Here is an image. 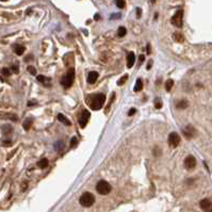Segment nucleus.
I'll return each instance as SVG.
<instances>
[{
    "label": "nucleus",
    "instance_id": "obj_3",
    "mask_svg": "<svg viewBox=\"0 0 212 212\" xmlns=\"http://www.w3.org/2000/svg\"><path fill=\"white\" fill-rule=\"evenodd\" d=\"M74 79H75V70L74 68H70L62 79V85L65 88H70L74 83Z\"/></svg>",
    "mask_w": 212,
    "mask_h": 212
},
{
    "label": "nucleus",
    "instance_id": "obj_5",
    "mask_svg": "<svg viewBox=\"0 0 212 212\" xmlns=\"http://www.w3.org/2000/svg\"><path fill=\"white\" fill-rule=\"evenodd\" d=\"M171 21H172L173 26H175V27H177V28H181V27H182V23H183V11H182V10L177 11V12L174 14V16L172 17Z\"/></svg>",
    "mask_w": 212,
    "mask_h": 212
},
{
    "label": "nucleus",
    "instance_id": "obj_13",
    "mask_svg": "<svg viewBox=\"0 0 212 212\" xmlns=\"http://www.w3.org/2000/svg\"><path fill=\"white\" fill-rule=\"evenodd\" d=\"M13 50H14V52L16 53L17 56H21L25 52V47H23V45L15 44L14 46H13Z\"/></svg>",
    "mask_w": 212,
    "mask_h": 212
},
{
    "label": "nucleus",
    "instance_id": "obj_33",
    "mask_svg": "<svg viewBox=\"0 0 212 212\" xmlns=\"http://www.w3.org/2000/svg\"><path fill=\"white\" fill-rule=\"evenodd\" d=\"M144 60H145L144 56H141V57H140V63H142V62L144 61Z\"/></svg>",
    "mask_w": 212,
    "mask_h": 212
},
{
    "label": "nucleus",
    "instance_id": "obj_31",
    "mask_svg": "<svg viewBox=\"0 0 212 212\" xmlns=\"http://www.w3.org/2000/svg\"><path fill=\"white\" fill-rule=\"evenodd\" d=\"M137 17H138V18H140V17H141V9H139V8L137 9Z\"/></svg>",
    "mask_w": 212,
    "mask_h": 212
},
{
    "label": "nucleus",
    "instance_id": "obj_14",
    "mask_svg": "<svg viewBox=\"0 0 212 212\" xmlns=\"http://www.w3.org/2000/svg\"><path fill=\"white\" fill-rule=\"evenodd\" d=\"M58 120H60V122L62 123V124H64V125H66V126H70L71 125V123H70V120H68L67 117H65V116L63 115V114H58Z\"/></svg>",
    "mask_w": 212,
    "mask_h": 212
},
{
    "label": "nucleus",
    "instance_id": "obj_11",
    "mask_svg": "<svg viewBox=\"0 0 212 212\" xmlns=\"http://www.w3.org/2000/svg\"><path fill=\"white\" fill-rule=\"evenodd\" d=\"M135 62V56L132 51H130V52L128 53V56H127V66H128V68L132 67Z\"/></svg>",
    "mask_w": 212,
    "mask_h": 212
},
{
    "label": "nucleus",
    "instance_id": "obj_16",
    "mask_svg": "<svg viewBox=\"0 0 212 212\" xmlns=\"http://www.w3.org/2000/svg\"><path fill=\"white\" fill-rule=\"evenodd\" d=\"M48 159H46V158H44V159L40 160V161L38 162V166L41 168H46L47 166H48Z\"/></svg>",
    "mask_w": 212,
    "mask_h": 212
},
{
    "label": "nucleus",
    "instance_id": "obj_22",
    "mask_svg": "<svg viewBox=\"0 0 212 212\" xmlns=\"http://www.w3.org/2000/svg\"><path fill=\"white\" fill-rule=\"evenodd\" d=\"M173 85H174V81H173L172 79L167 80V81H166V83H165V88H166V91H167V92H171V90H172Z\"/></svg>",
    "mask_w": 212,
    "mask_h": 212
},
{
    "label": "nucleus",
    "instance_id": "obj_29",
    "mask_svg": "<svg viewBox=\"0 0 212 212\" xmlns=\"http://www.w3.org/2000/svg\"><path fill=\"white\" fill-rule=\"evenodd\" d=\"M12 70L14 71V74H18V66L15 64V65L12 66Z\"/></svg>",
    "mask_w": 212,
    "mask_h": 212
},
{
    "label": "nucleus",
    "instance_id": "obj_24",
    "mask_svg": "<svg viewBox=\"0 0 212 212\" xmlns=\"http://www.w3.org/2000/svg\"><path fill=\"white\" fill-rule=\"evenodd\" d=\"M155 107H156V109H161L162 108V101L160 100V98L155 99Z\"/></svg>",
    "mask_w": 212,
    "mask_h": 212
},
{
    "label": "nucleus",
    "instance_id": "obj_17",
    "mask_svg": "<svg viewBox=\"0 0 212 212\" xmlns=\"http://www.w3.org/2000/svg\"><path fill=\"white\" fill-rule=\"evenodd\" d=\"M188 106H189V102H188L187 100H185V99H182V100H180L177 103L176 107L178 108V109H185V108H188Z\"/></svg>",
    "mask_w": 212,
    "mask_h": 212
},
{
    "label": "nucleus",
    "instance_id": "obj_23",
    "mask_svg": "<svg viewBox=\"0 0 212 212\" xmlns=\"http://www.w3.org/2000/svg\"><path fill=\"white\" fill-rule=\"evenodd\" d=\"M115 4L117 5V8L124 9L126 5V2H125V0H115Z\"/></svg>",
    "mask_w": 212,
    "mask_h": 212
},
{
    "label": "nucleus",
    "instance_id": "obj_21",
    "mask_svg": "<svg viewBox=\"0 0 212 212\" xmlns=\"http://www.w3.org/2000/svg\"><path fill=\"white\" fill-rule=\"evenodd\" d=\"M173 38H174L175 42H183V40H185V38L180 33H174Z\"/></svg>",
    "mask_w": 212,
    "mask_h": 212
},
{
    "label": "nucleus",
    "instance_id": "obj_4",
    "mask_svg": "<svg viewBox=\"0 0 212 212\" xmlns=\"http://www.w3.org/2000/svg\"><path fill=\"white\" fill-rule=\"evenodd\" d=\"M96 190L99 194H101V195H107V194H109L110 192H111L112 188H111V185H110L109 182H107L106 180H100L97 183Z\"/></svg>",
    "mask_w": 212,
    "mask_h": 212
},
{
    "label": "nucleus",
    "instance_id": "obj_30",
    "mask_svg": "<svg viewBox=\"0 0 212 212\" xmlns=\"http://www.w3.org/2000/svg\"><path fill=\"white\" fill-rule=\"evenodd\" d=\"M135 108H132V109H130V111L128 112V115L131 116L132 114H135Z\"/></svg>",
    "mask_w": 212,
    "mask_h": 212
},
{
    "label": "nucleus",
    "instance_id": "obj_35",
    "mask_svg": "<svg viewBox=\"0 0 212 212\" xmlns=\"http://www.w3.org/2000/svg\"><path fill=\"white\" fill-rule=\"evenodd\" d=\"M98 18H99V15L96 14V15H95V19H96V20H98Z\"/></svg>",
    "mask_w": 212,
    "mask_h": 212
},
{
    "label": "nucleus",
    "instance_id": "obj_12",
    "mask_svg": "<svg viewBox=\"0 0 212 212\" xmlns=\"http://www.w3.org/2000/svg\"><path fill=\"white\" fill-rule=\"evenodd\" d=\"M98 79V73L97 71H91L88 76V82L90 84H94Z\"/></svg>",
    "mask_w": 212,
    "mask_h": 212
},
{
    "label": "nucleus",
    "instance_id": "obj_8",
    "mask_svg": "<svg viewBox=\"0 0 212 212\" xmlns=\"http://www.w3.org/2000/svg\"><path fill=\"white\" fill-rule=\"evenodd\" d=\"M199 206L204 212H212V202L210 199H208V198H205V199L200 200Z\"/></svg>",
    "mask_w": 212,
    "mask_h": 212
},
{
    "label": "nucleus",
    "instance_id": "obj_27",
    "mask_svg": "<svg viewBox=\"0 0 212 212\" xmlns=\"http://www.w3.org/2000/svg\"><path fill=\"white\" fill-rule=\"evenodd\" d=\"M77 142H78L77 138H73V139H71V141H70V147L76 146V145H77Z\"/></svg>",
    "mask_w": 212,
    "mask_h": 212
},
{
    "label": "nucleus",
    "instance_id": "obj_25",
    "mask_svg": "<svg viewBox=\"0 0 212 212\" xmlns=\"http://www.w3.org/2000/svg\"><path fill=\"white\" fill-rule=\"evenodd\" d=\"M127 79H128V75H125V76H123V77L122 78H120V80H118V81H117V84H118V85H123V84H124L125 83V81H126V80Z\"/></svg>",
    "mask_w": 212,
    "mask_h": 212
},
{
    "label": "nucleus",
    "instance_id": "obj_6",
    "mask_svg": "<svg viewBox=\"0 0 212 212\" xmlns=\"http://www.w3.org/2000/svg\"><path fill=\"white\" fill-rule=\"evenodd\" d=\"M91 117V113L88 111V110H83L79 117V125L81 128H84L86 126V124L88 123V120Z\"/></svg>",
    "mask_w": 212,
    "mask_h": 212
},
{
    "label": "nucleus",
    "instance_id": "obj_7",
    "mask_svg": "<svg viewBox=\"0 0 212 212\" xmlns=\"http://www.w3.org/2000/svg\"><path fill=\"white\" fill-rule=\"evenodd\" d=\"M180 143V137L176 132H172L168 135V144L172 147H177Z\"/></svg>",
    "mask_w": 212,
    "mask_h": 212
},
{
    "label": "nucleus",
    "instance_id": "obj_32",
    "mask_svg": "<svg viewBox=\"0 0 212 212\" xmlns=\"http://www.w3.org/2000/svg\"><path fill=\"white\" fill-rule=\"evenodd\" d=\"M147 53H150V45H147Z\"/></svg>",
    "mask_w": 212,
    "mask_h": 212
},
{
    "label": "nucleus",
    "instance_id": "obj_28",
    "mask_svg": "<svg viewBox=\"0 0 212 212\" xmlns=\"http://www.w3.org/2000/svg\"><path fill=\"white\" fill-rule=\"evenodd\" d=\"M28 70H29L32 75H35V74H36V70H35V68H34L33 66H29V67H28Z\"/></svg>",
    "mask_w": 212,
    "mask_h": 212
},
{
    "label": "nucleus",
    "instance_id": "obj_10",
    "mask_svg": "<svg viewBox=\"0 0 212 212\" xmlns=\"http://www.w3.org/2000/svg\"><path fill=\"white\" fill-rule=\"evenodd\" d=\"M182 132H183V135H185L187 139H192V138L196 135V130L191 126V125H188V126L182 130Z\"/></svg>",
    "mask_w": 212,
    "mask_h": 212
},
{
    "label": "nucleus",
    "instance_id": "obj_2",
    "mask_svg": "<svg viewBox=\"0 0 212 212\" xmlns=\"http://www.w3.org/2000/svg\"><path fill=\"white\" fill-rule=\"evenodd\" d=\"M79 202H80V205H81V206L85 207V208H88V207L94 205L95 197L92 193H90V192H85V193H83L81 195Z\"/></svg>",
    "mask_w": 212,
    "mask_h": 212
},
{
    "label": "nucleus",
    "instance_id": "obj_20",
    "mask_svg": "<svg viewBox=\"0 0 212 212\" xmlns=\"http://www.w3.org/2000/svg\"><path fill=\"white\" fill-rule=\"evenodd\" d=\"M127 33V30L125 27H120L117 30V36H120V38H124L125 35H126Z\"/></svg>",
    "mask_w": 212,
    "mask_h": 212
},
{
    "label": "nucleus",
    "instance_id": "obj_19",
    "mask_svg": "<svg viewBox=\"0 0 212 212\" xmlns=\"http://www.w3.org/2000/svg\"><path fill=\"white\" fill-rule=\"evenodd\" d=\"M38 81L41 82V83H43V84H47V82L50 81V78H47V77H45V76H43V75H40L38 77Z\"/></svg>",
    "mask_w": 212,
    "mask_h": 212
},
{
    "label": "nucleus",
    "instance_id": "obj_34",
    "mask_svg": "<svg viewBox=\"0 0 212 212\" xmlns=\"http://www.w3.org/2000/svg\"><path fill=\"white\" fill-rule=\"evenodd\" d=\"M151 67V62H149L148 63V65H147V70H149V68Z\"/></svg>",
    "mask_w": 212,
    "mask_h": 212
},
{
    "label": "nucleus",
    "instance_id": "obj_26",
    "mask_svg": "<svg viewBox=\"0 0 212 212\" xmlns=\"http://www.w3.org/2000/svg\"><path fill=\"white\" fill-rule=\"evenodd\" d=\"M1 74L3 76H5V77H9V76L11 75V71H10V70H9V68H2Z\"/></svg>",
    "mask_w": 212,
    "mask_h": 212
},
{
    "label": "nucleus",
    "instance_id": "obj_1",
    "mask_svg": "<svg viewBox=\"0 0 212 212\" xmlns=\"http://www.w3.org/2000/svg\"><path fill=\"white\" fill-rule=\"evenodd\" d=\"M106 101V95L103 94H93L86 97V103L93 110H99L102 108Z\"/></svg>",
    "mask_w": 212,
    "mask_h": 212
},
{
    "label": "nucleus",
    "instance_id": "obj_18",
    "mask_svg": "<svg viewBox=\"0 0 212 212\" xmlns=\"http://www.w3.org/2000/svg\"><path fill=\"white\" fill-rule=\"evenodd\" d=\"M31 125H32V120H31V118H27V120L23 122V129H25V130L28 131L30 128H31Z\"/></svg>",
    "mask_w": 212,
    "mask_h": 212
},
{
    "label": "nucleus",
    "instance_id": "obj_15",
    "mask_svg": "<svg viewBox=\"0 0 212 212\" xmlns=\"http://www.w3.org/2000/svg\"><path fill=\"white\" fill-rule=\"evenodd\" d=\"M142 88H143L142 79H138L137 82H135V88H133V90H135V92H140V91H142Z\"/></svg>",
    "mask_w": 212,
    "mask_h": 212
},
{
    "label": "nucleus",
    "instance_id": "obj_36",
    "mask_svg": "<svg viewBox=\"0 0 212 212\" xmlns=\"http://www.w3.org/2000/svg\"><path fill=\"white\" fill-rule=\"evenodd\" d=\"M150 1L153 2V3H155V1H156V0H150Z\"/></svg>",
    "mask_w": 212,
    "mask_h": 212
},
{
    "label": "nucleus",
    "instance_id": "obj_9",
    "mask_svg": "<svg viewBox=\"0 0 212 212\" xmlns=\"http://www.w3.org/2000/svg\"><path fill=\"white\" fill-rule=\"evenodd\" d=\"M185 166L187 170H193L196 166V159L193 156H188L185 160Z\"/></svg>",
    "mask_w": 212,
    "mask_h": 212
}]
</instances>
